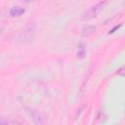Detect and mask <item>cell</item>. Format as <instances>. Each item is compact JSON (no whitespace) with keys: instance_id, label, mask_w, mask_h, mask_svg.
Segmentation results:
<instances>
[{"instance_id":"obj_1","label":"cell","mask_w":125,"mask_h":125,"mask_svg":"<svg viewBox=\"0 0 125 125\" xmlns=\"http://www.w3.org/2000/svg\"><path fill=\"white\" fill-rule=\"evenodd\" d=\"M106 4H107V1L106 0H103V1H100L99 3H97L96 5L92 6L89 10H87L82 15V20L83 21H89V20L95 18L101 11H103L105 8Z\"/></svg>"},{"instance_id":"obj_2","label":"cell","mask_w":125,"mask_h":125,"mask_svg":"<svg viewBox=\"0 0 125 125\" xmlns=\"http://www.w3.org/2000/svg\"><path fill=\"white\" fill-rule=\"evenodd\" d=\"M25 112L33 123H35V124H43L44 123V116L39 111H37L33 108H26Z\"/></svg>"},{"instance_id":"obj_3","label":"cell","mask_w":125,"mask_h":125,"mask_svg":"<svg viewBox=\"0 0 125 125\" xmlns=\"http://www.w3.org/2000/svg\"><path fill=\"white\" fill-rule=\"evenodd\" d=\"M25 10L21 7H19V6H15V7H12L9 11V15L12 17V18H16V17H20L21 16L22 14H24Z\"/></svg>"},{"instance_id":"obj_4","label":"cell","mask_w":125,"mask_h":125,"mask_svg":"<svg viewBox=\"0 0 125 125\" xmlns=\"http://www.w3.org/2000/svg\"><path fill=\"white\" fill-rule=\"evenodd\" d=\"M95 30H96V26L95 25H87V26L82 28L81 33H82L83 36H89V35L93 34L95 32Z\"/></svg>"},{"instance_id":"obj_5","label":"cell","mask_w":125,"mask_h":125,"mask_svg":"<svg viewBox=\"0 0 125 125\" xmlns=\"http://www.w3.org/2000/svg\"><path fill=\"white\" fill-rule=\"evenodd\" d=\"M86 56V48L84 46L83 43H80L79 44V47H78V52H77V58L78 59H84Z\"/></svg>"},{"instance_id":"obj_6","label":"cell","mask_w":125,"mask_h":125,"mask_svg":"<svg viewBox=\"0 0 125 125\" xmlns=\"http://www.w3.org/2000/svg\"><path fill=\"white\" fill-rule=\"evenodd\" d=\"M15 123H20L17 120H13V119H9V118H4V117H0V124H15Z\"/></svg>"},{"instance_id":"obj_7","label":"cell","mask_w":125,"mask_h":125,"mask_svg":"<svg viewBox=\"0 0 125 125\" xmlns=\"http://www.w3.org/2000/svg\"><path fill=\"white\" fill-rule=\"evenodd\" d=\"M121 25H122V23H119V25H115V26H114V27H113V28H112V29H111V30L108 32V34H109V33H110V34H111V33H113V32H114V30L118 29V28H119Z\"/></svg>"},{"instance_id":"obj_8","label":"cell","mask_w":125,"mask_h":125,"mask_svg":"<svg viewBox=\"0 0 125 125\" xmlns=\"http://www.w3.org/2000/svg\"><path fill=\"white\" fill-rule=\"evenodd\" d=\"M23 2H25V3H31V2H35V1H37V0H22Z\"/></svg>"}]
</instances>
